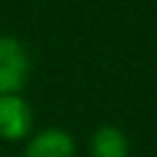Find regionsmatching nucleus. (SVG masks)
Returning <instances> with one entry per match:
<instances>
[{
	"label": "nucleus",
	"mask_w": 157,
	"mask_h": 157,
	"mask_svg": "<svg viewBox=\"0 0 157 157\" xmlns=\"http://www.w3.org/2000/svg\"><path fill=\"white\" fill-rule=\"evenodd\" d=\"M33 129V109L21 95H0V136L21 141Z\"/></svg>",
	"instance_id": "obj_2"
},
{
	"label": "nucleus",
	"mask_w": 157,
	"mask_h": 157,
	"mask_svg": "<svg viewBox=\"0 0 157 157\" xmlns=\"http://www.w3.org/2000/svg\"><path fill=\"white\" fill-rule=\"evenodd\" d=\"M30 74L25 46L12 35H0V95H19Z\"/></svg>",
	"instance_id": "obj_1"
},
{
	"label": "nucleus",
	"mask_w": 157,
	"mask_h": 157,
	"mask_svg": "<svg viewBox=\"0 0 157 157\" xmlns=\"http://www.w3.org/2000/svg\"><path fill=\"white\" fill-rule=\"evenodd\" d=\"M76 143L69 132L63 127H46L37 132L28 141L23 155L25 157H74Z\"/></svg>",
	"instance_id": "obj_3"
},
{
	"label": "nucleus",
	"mask_w": 157,
	"mask_h": 157,
	"mask_svg": "<svg viewBox=\"0 0 157 157\" xmlns=\"http://www.w3.org/2000/svg\"><path fill=\"white\" fill-rule=\"evenodd\" d=\"M93 157H129V141L113 125H102L90 139Z\"/></svg>",
	"instance_id": "obj_4"
}]
</instances>
